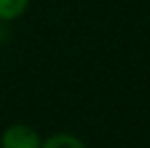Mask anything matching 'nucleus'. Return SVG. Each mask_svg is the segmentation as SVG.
<instances>
[{"mask_svg": "<svg viewBox=\"0 0 150 148\" xmlns=\"http://www.w3.org/2000/svg\"><path fill=\"white\" fill-rule=\"evenodd\" d=\"M39 132L26 124H12L0 136V148H41Z\"/></svg>", "mask_w": 150, "mask_h": 148, "instance_id": "f257e3e1", "label": "nucleus"}, {"mask_svg": "<svg viewBox=\"0 0 150 148\" xmlns=\"http://www.w3.org/2000/svg\"><path fill=\"white\" fill-rule=\"evenodd\" d=\"M41 148H87L83 144V140H79L73 134H65V132H59V134H53L51 138H47Z\"/></svg>", "mask_w": 150, "mask_h": 148, "instance_id": "f03ea898", "label": "nucleus"}, {"mask_svg": "<svg viewBox=\"0 0 150 148\" xmlns=\"http://www.w3.org/2000/svg\"><path fill=\"white\" fill-rule=\"evenodd\" d=\"M30 0H0V21H14L25 14Z\"/></svg>", "mask_w": 150, "mask_h": 148, "instance_id": "7ed1b4c3", "label": "nucleus"}]
</instances>
